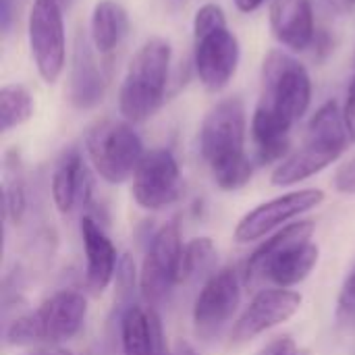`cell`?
<instances>
[{
  "mask_svg": "<svg viewBox=\"0 0 355 355\" xmlns=\"http://www.w3.org/2000/svg\"><path fill=\"white\" fill-rule=\"evenodd\" d=\"M173 48L168 40L148 37L127 64L121 89L119 110L129 123H146L164 104Z\"/></svg>",
  "mask_w": 355,
  "mask_h": 355,
  "instance_id": "obj_4",
  "label": "cell"
},
{
  "mask_svg": "<svg viewBox=\"0 0 355 355\" xmlns=\"http://www.w3.org/2000/svg\"><path fill=\"white\" fill-rule=\"evenodd\" d=\"M266 0H235V6L241 10V12H254L258 10Z\"/></svg>",
  "mask_w": 355,
  "mask_h": 355,
  "instance_id": "obj_33",
  "label": "cell"
},
{
  "mask_svg": "<svg viewBox=\"0 0 355 355\" xmlns=\"http://www.w3.org/2000/svg\"><path fill=\"white\" fill-rule=\"evenodd\" d=\"M333 185L339 193L345 196H355V156L352 160H347L335 175Z\"/></svg>",
  "mask_w": 355,
  "mask_h": 355,
  "instance_id": "obj_27",
  "label": "cell"
},
{
  "mask_svg": "<svg viewBox=\"0 0 355 355\" xmlns=\"http://www.w3.org/2000/svg\"><path fill=\"white\" fill-rule=\"evenodd\" d=\"M131 193L146 210H162L175 204L183 193V179L175 154L166 148L146 152L133 175Z\"/></svg>",
  "mask_w": 355,
  "mask_h": 355,
  "instance_id": "obj_9",
  "label": "cell"
},
{
  "mask_svg": "<svg viewBox=\"0 0 355 355\" xmlns=\"http://www.w3.org/2000/svg\"><path fill=\"white\" fill-rule=\"evenodd\" d=\"M94 191L89 168L77 150H69L54 168L52 175V200L58 212L71 214L77 208L89 204Z\"/></svg>",
  "mask_w": 355,
  "mask_h": 355,
  "instance_id": "obj_16",
  "label": "cell"
},
{
  "mask_svg": "<svg viewBox=\"0 0 355 355\" xmlns=\"http://www.w3.org/2000/svg\"><path fill=\"white\" fill-rule=\"evenodd\" d=\"M85 316L87 300L77 291H58L35 310L42 337L50 343L73 339L81 331Z\"/></svg>",
  "mask_w": 355,
  "mask_h": 355,
  "instance_id": "obj_15",
  "label": "cell"
},
{
  "mask_svg": "<svg viewBox=\"0 0 355 355\" xmlns=\"http://www.w3.org/2000/svg\"><path fill=\"white\" fill-rule=\"evenodd\" d=\"M260 355H300V352L291 337H277L262 349Z\"/></svg>",
  "mask_w": 355,
  "mask_h": 355,
  "instance_id": "obj_29",
  "label": "cell"
},
{
  "mask_svg": "<svg viewBox=\"0 0 355 355\" xmlns=\"http://www.w3.org/2000/svg\"><path fill=\"white\" fill-rule=\"evenodd\" d=\"M56 2H58V4H60L62 8H69V6L73 4V0H56Z\"/></svg>",
  "mask_w": 355,
  "mask_h": 355,
  "instance_id": "obj_35",
  "label": "cell"
},
{
  "mask_svg": "<svg viewBox=\"0 0 355 355\" xmlns=\"http://www.w3.org/2000/svg\"><path fill=\"white\" fill-rule=\"evenodd\" d=\"M40 355H71V354H62V352H56V354H40Z\"/></svg>",
  "mask_w": 355,
  "mask_h": 355,
  "instance_id": "obj_36",
  "label": "cell"
},
{
  "mask_svg": "<svg viewBox=\"0 0 355 355\" xmlns=\"http://www.w3.org/2000/svg\"><path fill=\"white\" fill-rule=\"evenodd\" d=\"M181 229L177 220L166 223L156 231L139 272V289L148 308L160 306L179 285V264H181Z\"/></svg>",
  "mask_w": 355,
  "mask_h": 355,
  "instance_id": "obj_8",
  "label": "cell"
},
{
  "mask_svg": "<svg viewBox=\"0 0 355 355\" xmlns=\"http://www.w3.org/2000/svg\"><path fill=\"white\" fill-rule=\"evenodd\" d=\"M25 187H23V179L17 171V166H12L8 162V171H6V179H4V212L12 223H19L23 218L25 212Z\"/></svg>",
  "mask_w": 355,
  "mask_h": 355,
  "instance_id": "obj_23",
  "label": "cell"
},
{
  "mask_svg": "<svg viewBox=\"0 0 355 355\" xmlns=\"http://www.w3.org/2000/svg\"><path fill=\"white\" fill-rule=\"evenodd\" d=\"M324 202V191L320 189H300L285 196H279L275 200H268L260 206H256L252 212H248L235 227V241L250 243L256 239H262L283 227L285 223L300 218L302 214L314 210Z\"/></svg>",
  "mask_w": 355,
  "mask_h": 355,
  "instance_id": "obj_10",
  "label": "cell"
},
{
  "mask_svg": "<svg viewBox=\"0 0 355 355\" xmlns=\"http://www.w3.org/2000/svg\"><path fill=\"white\" fill-rule=\"evenodd\" d=\"M216 248L210 237H196L183 245L179 264V285L200 281L206 275H214Z\"/></svg>",
  "mask_w": 355,
  "mask_h": 355,
  "instance_id": "obj_21",
  "label": "cell"
},
{
  "mask_svg": "<svg viewBox=\"0 0 355 355\" xmlns=\"http://www.w3.org/2000/svg\"><path fill=\"white\" fill-rule=\"evenodd\" d=\"M316 6L329 17H345L355 8V0H316Z\"/></svg>",
  "mask_w": 355,
  "mask_h": 355,
  "instance_id": "obj_28",
  "label": "cell"
},
{
  "mask_svg": "<svg viewBox=\"0 0 355 355\" xmlns=\"http://www.w3.org/2000/svg\"><path fill=\"white\" fill-rule=\"evenodd\" d=\"M85 150L96 173L112 185L133 179L141 158L144 144L129 121H98L85 133Z\"/></svg>",
  "mask_w": 355,
  "mask_h": 355,
  "instance_id": "obj_6",
  "label": "cell"
},
{
  "mask_svg": "<svg viewBox=\"0 0 355 355\" xmlns=\"http://www.w3.org/2000/svg\"><path fill=\"white\" fill-rule=\"evenodd\" d=\"M81 239L85 250V285L92 293H102L116 275V248L104 229L89 216L81 218Z\"/></svg>",
  "mask_w": 355,
  "mask_h": 355,
  "instance_id": "obj_17",
  "label": "cell"
},
{
  "mask_svg": "<svg viewBox=\"0 0 355 355\" xmlns=\"http://www.w3.org/2000/svg\"><path fill=\"white\" fill-rule=\"evenodd\" d=\"M312 46H314V50H316V56H318V58H327V56L333 52L335 42H333V37H331V33H329L327 29H318Z\"/></svg>",
  "mask_w": 355,
  "mask_h": 355,
  "instance_id": "obj_31",
  "label": "cell"
},
{
  "mask_svg": "<svg viewBox=\"0 0 355 355\" xmlns=\"http://www.w3.org/2000/svg\"><path fill=\"white\" fill-rule=\"evenodd\" d=\"M248 119L239 98H225L214 104L200 127V152L214 183L223 191L248 185L254 166L245 154Z\"/></svg>",
  "mask_w": 355,
  "mask_h": 355,
  "instance_id": "obj_2",
  "label": "cell"
},
{
  "mask_svg": "<svg viewBox=\"0 0 355 355\" xmlns=\"http://www.w3.org/2000/svg\"><path fill=\"white\" fill-rule=\"evenodd\" d=\"M33 98L21 83H6L0 89V129L8 133L33 116Z\"/></svg>",
  "mask_w": 355,
  "mask_h": 355,
  "instance_id": "obj_22",
  "label": "cell"
},
{
  "mask_svg": "<svg viewBox=\"0 0 355 355\" xmlns=\"http://www.w3.org/2000/svg\"><path fill=\"white\" fill-rule=\"evenodd\" d=\"M318 256H320V250L312 241L289 248L283 254L275 256L264 266V270L260 275V283L270 281L272 285H277L281 289H289L293 285H300L302 281H306L310 277V272L318 264Z\"/></svg>",
  "mask_w": 355,
  "mask_h": 355,
  "instance_id": "obj_18",
  "label": "cell"
},
{
  "mask_svg": "<svg viewBox=\"0 0 355 355\" xmlns=\"http://www.w3.org/2000/svg\"><path fill=\"white\" fill-rule=\"evenodd\" d=\"M64 8L56 0H33L27 19V40L37 75L52 85L67 64Z\"/></svg>",
  "mask_w": 355,
  "mask_h": 355,
  "instance_id": "obj_7",
  "label": "cell"
},
{
  "mask_svg": "<svg viewBox=\"0 0 355 355\" xmlns=\"http://www.w3.org/2000/svg\"><path fill=\"white\" fill-rule=\"evenodd\" d=\"M12 25V0H0V29L8 35Z\"/></svg>",
  "mask_w": 355,
  "mask_h": 355,
  "instance_id": "obj_32",
  "label": "cell"
},
{
  "mask_svg": "<svg viewBox=\"0 0 355 355\" xmlns=\"http://www.w3.org/2000/svg\"><path fill=\"white\" fill-rule=\"evenodd\" d=\"M241 302V283L235 268H223L208 277L193 306L196 333L204 339L218 335V331L233 318Z\"/></svg>",
  "mask_w": 355,
  "mask_h": 355,
  "instance_id": "obj_12",
  "label": "cell"
},
{
  "mask_svg": "<svg viewBox=\"0 0 355 355\" xmlns=\"http://www.w3.org/2000/svg\"><path fill=\"white\" fill-rule=\"evenodd\" d=\"M241 58L237 35L229 29L220 4L206 2L193 17V64L200 83L212 92H223L235 77Z\"/></svg>",
  "mask_w": 355,
  "mask_h": 355,
  "instance_id": "obj_5",
  "label": "cell"
},
{
  "mask_svg": "<svg viewBox=\"0 0 355 355\" xmlns=\"http://www.w3.org/2000/svg\"><path fill=\"white\" fill-rule=\"evenodd\" d=\"M337 320L341 324H352V327L355 324V266L341 287L339 302H337Z\"/></svg>",
  "mask_w": 355,
  "mask_h": 355,
  "instance_id": "obj_25",
  "label": "cell"
},
{
  "mask_svg": "<svg viewBox=\"0 0 355 355\" xmlns=\"http://www.w3.org/2000/svg\"><path fill=\"white\" fill-rule=\"evenodd\" d=\"M92 37L77 31L75 46L71 54V75H69V100L77 110H92L102 104L106 94V83L102 71L94 56Z\"/></svg>",
  "mask_w": 355,
  "mask_h": 355,
  "instance_id": "obj_13",
  "label": "cell"
},
{
  "mask_svg": "<svg viewBox=\"0 0 355 355\" xmlns=\"http://www.w3.org/2000/svg\"><path fill=\"white\" fill-rule=\"evenodd\" d=\"M349 141L343 110L335 100L324 102L310 119L304 144L275 168L272 185L291 187L318 175L343 156Z\"/></svg>",
  "mask_w": 355,
  "mask_h": 355,
  "instance_id": "obj_3",
  "label": "cell"
},
{
  "mask_svg": "<svg viewBox=\"0 0 355 355\" xmlns=\"http://www.w3.org/2000/svg\"><path fill=\"white\" fill-rule=\"evenodd\" d=\"M343 119H345L349 137L355 144V77L352 79L349 89H347V98H345V106H343Z\"/></svg>",
  "mask_w": 355,
  "mask_h": 355,
  "instance_id": "obj_30",
  "label": "cell"
},
{
  "mask_svg": "<svg viewBox=\"0 0 355 355\" xmlns=\"http://www.w3.org/2000/svg\"><path fill=\"white\" fill-rule=\"evenodd\" d=\"M173 355H198V354H196V349H193L189 343L179 341V343L175 345V349H173Z\"/></svg>",
  "mask_w": 355,
  "mask_h": 355,
  "instance_id": "obj_34",
  "label": "cell"
},
{
  "mask_svg": "<svg viewBox=\"0 0 355 355\" xmlns=\"http://www.w3.org/2000/svg\"><path fill=\"white\" fill-rule=\"evenodd\" d=\"M316 231L314 220H300V223H291L287 227H283L279 233H275L270 239H266L250 258L248 268H245V279L248 285H258L260 283V275L264 270V266L279 254H283L289 248L308 243L312 239Z\"/></svg>",
  "mask_w": 355,
  "mask_h": 355,
  "instance_id": "obj_20",
  "label": "cell"
},
{
  "mask_svg": "<svg viewBox=\"0 0 355 355\" xmlns=\"http://www.w3.org/2000/svg\"><path fill=\"white\" fill-rule=\"evenodd\" d=\"M4 337H6V343H8V345H31V343L44 341L40 322H37V318H35V312L15 318V320L8 324Z\"/></svg>",
  "mask_w": 355,
  "mask_h": 355,
  "instance_id": "obj_24",
  "label": "cell"
},
{
  "mask_svg": "<svg viewBox=\"0 0 355 355\" xmlns=\"http://www.w3.org/2000/svg\"><path fill=\"white\" fill-rule=\"evenodd\" d=\"M135 287V262L129 254H123L116 268V289L121 297H131Z\"/></svg>",
  "mask_w": 355,
  "mask_h": 355,
  "instance_id": "obj_26",
  "label": "cell"
},
{
  "mask_svg": "<svg viewBox=\"0 0 355 355\" xmlns=\"http://www.w3.org/2000/svg\"><path fill=\"white\" fill-rule=\"evenodd\" d=\"M302 295L291 289H262L254 295L231 329V343L243 345L258 335L291 320L302 308Z\"/></svg>",
  "mask_w": 355,
  "mask_h": 355,
  "instance_id": "obj_11",
  "label": "cell"
},
{
  "mask_svg": "<svg viewBox=\"0 0 355 355\" xmlns=\"http://www.w3.org/2000/svg\"><path fill=\"white\" fill-rule=\"evenodd\" d=\"M268 19L272 35L281 46L304 52L314 44L318 29L314 25L312 0H272Z\"/></svg>",
  "mask_w": 355,
  "mask_h": 355,
  "instance_id": "obj_14",
  "label": "cell"
},
{
  "mask_svg": "<svg viewBox=\"0 0 355 355\" xmlns=\"http://www.w3.org/2000/svg\"><path fill=\"white\" fill-rule=\"evenodd\" d=\"M129 31V15L116 0H98L89 19V37L94 48L108 56Z\"/></svg>",
  "mask_w": 355,
  "mask_h": 355,
  "instance_id": "obj_19",
  "label": "cell"
},
{
  "mask_svg": "<svg viewBox=\"0 0 355 355\" xmlns=\"http://www.w3.org/2000/svg\"><path fill=\"white\" fill-rule=\"evenodd\" d=\"M312 79L308 69L283 50H270L262 62V89L252 116V139L258 164L283 162L289 156V133L308 112Z\"/></svg>",
  "mask_w": 355,
  "mask_h": 355,
  "instance_id": "obj_1",
  "label": "cell"
}]
</instances>
